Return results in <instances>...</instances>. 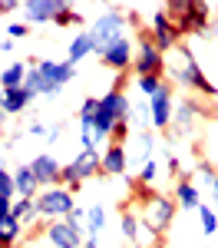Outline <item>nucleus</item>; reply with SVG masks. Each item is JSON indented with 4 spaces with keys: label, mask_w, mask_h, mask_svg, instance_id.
<instances>
[{
    "label": "nucleus",
    "mask_w": 218,
    "mask_h": 248,
    "mask_svg": "<svg viewBox=\"0 0 218 248\" xmlns=\"http://www.w3.org/2000/svg\"><path fill=\"white\" fill-rule=\"evenodd\" d=\"M73 77H76V66H73L70 60H63V63H53V60H40L37 66H30L23 90L33 96V99H37V96H57Z\"/></svg>",
    "instance_id": "f257e3e1"
},
{
    "label": "nucleus",
    "mask_w": 218,
    "mask_h": 248,
    "mask_svg": "<svg viewBox=\"0 0 218 248\" xmlns=\"http://www.w3.org/2000/svg\"><path fill=\"white\" fill-rule=\"evenodd\" d=\"M165 10H169V20H172V27L178 30V37H185V33H208L212 30V3H192V0H172V3H165Z\"/></svg>",
    "instance_id": "f03ea898"
},
{
    "label": "nucleus",
    "mask_w": 218,
    "mask_h": 248,
    "mask_svg": "<svg viewBox=\"0 0 218 248\" xmlns=\"http://www.w3.org/2000/svg\"><path fill=\"white\" fill-rule=\"evenodd\" d=\"M136 202L142 205V215H139V222H145L152 232H162L169 229V222H172V215H175V199H165V195H159L152 192L149 186H136Z\"/></svg>",
    "instance_id": "7ed1b4c3"
},
{
    "label": "nucleus",
    "mask_w": 218,
    "mask_h": 248,
    "mask_svg": "<svg viewBox=\"0 0 218 248\" xmlns=\"http://www.w3.org/2000/svg\"><path fill=\"white\" fill-rule=\"evenodd\" d=\"M175 53L182 57V66H175V70H172V77H175L178 86H189L192 93H202V96H208V99H218L215 83H212V79L202 73V66H198L195 57L189 53V46H182V43H178Z\"/></svg>",
    "instance_id": "20e7f679"
},
{
    "label": "nucleus",
    "mask_w": 218,
    "mask_h": 248,
    "mask_svg": "<svg viewBox=\"0 0 218 248\" xmlns=\"http://www.w3.org/2000/svg\"><path fill=\"white\" fill-rule=\"evenodd\" d=\"M136 77H165V53H159L152 43V30L139 27V43H136V63H132Z\"/></svg>",
    "instance_id": "39448f33"
},
{
    "label": "nucleus",
    "mask_w": 218,
    "mask_h": 248,
    "mask_svg": "<svg viewBox=\"0 0 218 248\" xmlns=\"http://www.w3.org/2000/svg\"><path fill=\"white\" fill-rule=\"evenodd\" d=\"M126 14L119 10V7H109L102 17L93 20V27H89V37H93V43H96V53H102L106 46H113L116 40L126 37Z\"/></svg>",
    "instance_id": "423d86ee"
},
{
    "label": "nucleus",
    "mask_w": 218,
    "mask_h": 248,
    "mask_svg": "<svg viewBox=\"0 0 218 248\" xmlns=\"http://www.w3.org/2000/svg\"><path fill=\"white\" fill-rule=\"evenodd\" d=\"M96 172H102V153H83L76 159H70L66 166H63V175H59V186L70 192H76L86 179H93Z\"/></svg>",
    "instance_id": "0eeeda50"
},
{
    "label": "nucleus",
    "mask_w": 218,
    "mask_h": 248,
    "mask_svg": "<svg viewBox=\"0 0 218 248\" xmlns=\"http://www.w3.org/2000/svg\"><path fill=\"white\" fill-rule=\"evenodd\" d=\"M37 209H40V218L46 222H59V218H70L76 202H73V192L63 189V186H53V189H43L37 195Z\"/></svg>",
    "instance_id": "6e6552de"
},
{
    "label": "nucleus",
    "mask_w": 218,
    "mask_h": 248,
    "mask_svg": "<svg viewBox=\"0 0 218 248\" xmlns=\"http://www.w3.org/2000/svg\"><path fill=\"white\" fill-rule=\"evenodd\" d=\"M149 30H152V43H156L159 53H165V50H175L178 46V30L172 27V20H169V10H165V3H159L156 10H152V23H149Z\"/></svg>",
    "instance_id": "1a4fd4ad"
},
{
    "label": "nucleus",
    "mask_w": 218,
    "mask_h": 248,
    "mask_svg": "<svg viewBox=\"0 0 218 248\" xmlns=\"http://www.w3.org/2000/svg\"><path fill=\"white\" fill-rule=\"evenodd\" d=\"M149 116H152V129H169L172 126V116H175V90H172V83H165L149 99Z\"/></svg>",
    "instance_id": "9d476101"
},
{
    "label": "nucleus",
    "mask_w": 218,
    "mask_h": 248,
    "mask_svg": "<svg viewBox=\"0 0 218 248\" xmlns=\"http://www.w3.org/2000/svg\"><path fill=\"white\" fill-rule=\"evenodd\" d=\"M99 60H102V66H109V70H116L119 77H126V70H132V63H136V46H132L129 37H122L113 46H106L99 53Z\"/></svg>",
    "instance_id": "9b49d317"
},
{
    "label": "nucleus",
    "mask_w": 218,
    "mask_h": 248,
    "mask_svg": "<svg viewBox=\"0 0 218 248\" xmlns=\"http://www.w3.org/2000/svg\"><path fill=\"white\" fill-rule=\"evenodd\" d=\"M83 232L86 229H79V225H73L70 218H59V222H50L46 225V242L53 248H83Z\"/></svg>",
    "instance_id": "f8f14e48"
},
{
    "label": "nucleus",
    "mask_w": 218,
    "mask_h": 248,
    "mask_svg": "<svg viewBox=\"0 0 218 248\" xmlns=\"http://www.w3.org/2000/svg\"><path fill=\"white\" fill-rule=\"evenodd\" d=\"M59 10H63V0H27V3H23V17H27L30 27L57 23Z\"/></svg>",
    "instance_id": "ddd939ff"
},
{
    "label": "nucleus",
    "mask_w": 218,
    "mask_h": 248,
    "mask_svg": "<svg viewBox=\"0 0 218 248\" xmlns=\"http://www.w3.org/2000/svg\"><path fill=\"white\" fill-rule=\"evenodd\" d=\"M30 169H33V175H37L40 189H53V186H59L63 166H59L53 155H37V159L30 162Z\"/></svg>",
    "instance_id": "4468645a"
},
{
    "label": "nucleus",
    "mask_w": 218,
    "mask_h": 248,
    "mask_svg": "<svg viewBox=\"0 0 218 248\" xmlns=\"http://www.w3.org/2000/svg\"><path fill=\"white\" fill-rule=\"evenodd\" d=\"M129 166V155H126V146H119V142H109L106 149H102V172L106 175H122Z\"/></svg>",
    "instance_id": "2eb2a0df"
},
{
    "label": "nucleus",
    "mask_w": 218,
    "mask_h": 248,
    "mask_svg": "<svg viewBox=\"0 0 218 248\" xmlns=\"http://www.w3.org/2000/svg\"><path fill=\"white\" fill-rule=\"evenodd\" d=\"M14 186H17V199H37L40 192H43L40 182H37V175H33V169H30V162H27V166H17Z\"/></svg>",
    "instance_id": "dca6fc26"
},
{
    "label": "nucleus",
    "mask_w": 218,
    "mask_h": 248,
    "mask_svg": "<svg viewBox=\"0 0 218 248\" xmlns=\"http://www.w3.org/2000/svg\"><path fill=\"white\" fill-rule=\"evenodd\" d=\"M175 205L178 209H198V205H202V192H198L195 182L185 179V175H178V182H175Z\"/></svg>",
    "instance_id": "f3484780"
},
{
    "label": "nucleus",
    "mask_w": 218,
    "mask_h": 248,
    "mask_svg": "<svg viewBox=\"0 0 218 248\" xmlns=\"http://www.w3.org/2000/svg\"><path fill=\"white\" fill-rule=\"evenodd\" d=\"M30 99H33V96L27 93L23 86H20V90H3V93H0V106H3L7 116H20L27 106H30Z\"/></svg>",
    "instance_id": "a211bd4d"
},
{
    "label": "nucleus",
    "mask_w": 218,
    "mask_h": 248,
    "mask_svg": "<svg viewBox=\"0 0 218 248\" xmlns=\"http://www.w3.org/2000/svg\"><path fill=\"white\" fill-rule=\"evenodd\" d=\"M198 113H202V106H198L195 99H182V103H175V116H172V119H175V129L178 133H189Z\"/></svg>",
    "instance_id": "6ab92c4d"
},
{
    "label": "nucleus",
    "mask_w": 218,
    "mask_h": 248,
    "mask_svg": "<svg viewBox=\"0 0 218 248\" xmlns=\"http://www.w3.org/2000/svg\"><path fill=\"white\" fill-rule=\"evenodd\" d=\"M27 73H30V66H27L23 60H17V63H10V66L0 73V86H3V90H20V86L27 83Z\"/></svg>",
    "instance_id": "aec40b11"
},
{
    "label": "nucleus",
    "mask_w": 218,
    "mask_h": 248,
    "mask_svg": "<svg viewBox=\"0 0 218 248\" xmlns=\"http://www.w3.org/2000/svg\"><path fill=\"white\" fill-rule=\"evenodd\" d=\"M20 235H23V222L20 218H14V215L0 218V248H14L20 242Z\"/></svg>",
    "instance_id": "412c9836"
},
{
    "label": "nucleus",
    "mask_w": 218,
    "mask_h": 248,
    "mask_svg": "<svg viewBox=\"0 0 218 248\" xmlns=\"http://www.w3.org/2000/svg\"><path fill=\"white\" fill-rule=\"evenodd\" d=\"M89 53H96V43H93V37H89V30L86 33H79V37H73V43H70V63L76 66L79 60H86Z\"/></svg>",
    "instance_id": "4be33fe9"
},
{
    "label": "nucleus",
    "mask_w": 218,
    "mask_h": 248,
    "mask_svg": "<svg viewBox=\"0 0 218 248\" xmlns=\"http://www.w3.org/2000/svg\"><path fill=\"white\" fill-rule=\"evenodd\" d=\"M14 218H20L23 225L37 222L40 209H37V199H14Z\"/></svg>",
    "instance_id": "5701e85b"
},
{
    "label": "nucleus",
    "mask_w": 218,
    "mask_h": 248,
    "mask_svg": "<svg viewBox=\"0 0 218 248\" xmlns=\"http://www.w3.org/2000/svg\"><path fill=\"white\" fill-rule=\"evenodd\" d=\"M102 225H106V209L102 205H89L86 209V235L96 238L99 232H102Z\"/></svg>",
    "instance_id": "b1692460"
},
{
    "label": "nucleus",
    "mask_w": 218,
    "mask_h": 248,
    "mask_svg": "<svg viewBox=\"0 0 218 248\" xmlns=\"http://www.w3.org/2000/svg\"><path fill=\"white\" fill-rule=\"evenodd\" d=\"M198 222H202V235H215L218 232V215H215V209L212 205H198Z\"/></svg>",
    "instance_id": "393cba45"
},
{
    "label": "nucleus",
    "mask_w": 218,
    "mask_h": 248,
    "mask_svg": "<svg viewBox=\"0 0 218 248\" xmlns=\"http://www.w3.org/2000/svg\"><path fill=\"white\" fill-rule=\"evenodd\" d=\"M136 86H139V93L145 96V99H152V96L165 86V79H159V77H136Z\"/></svg>",
    "instance_id": "a878e982"
},
{
    "label": "nucleus",
    "mask_w": 218,
    "mask_h": 248,
    "mask_svg": "<svg viewBox=\"0 0 218 248\" xmlns=\"http://www.w3.org/2000/svg\"><path fill=\"white\" fill-rule=\"evenodd\" d=\"M152 123V116H149V99H139L136 106H132V113H129V126H149Z\"/></svg>",
    "instance_id": "bb28decb"
},
{
    "label": "nucleus",
    "mask_w": 218,
    "mask_h": 248,
    "mask_svg": "<svg viewBox=\"0 0 218 248\" xmlns=\"http://www.w3.org/2000/svg\"><path fill=\"white\" fill-rule=\"evenodd\" d=\"M119 218H122V235H126L129 242H136V232H139V215H132L129 209H122V205H119Z\"/></svg>",
    "instance_id": "cd10ccee"
},
{
    "label": "nucleus",
    "mask_w": 218,
    "mask_h": 248,
    "mask_svg": "<svg viewBox=\"0 0 218 248\" xmlns=\"http://www.w3.org/2000/svg\"><path fill=\"white\" fill-rule=\"evenodd\" d=\"M79 23H83V14H79L76 7L63 3V10L57 14V27H79Z\"/></svg>",
    "instance_id": "c85d7f7f"
},
{
    "label": "nucleus",
    "mask_w": 218,
    "mask_h": 248,
    "mask_svg": "<svg viewBox=\"0 0 218 248\" xmlns=\"http://www.w3.org/2000/svg\"><path fill=\"white\" fill-rule=\"evenodd\" d=\"M0 199H17L14 172H7V169H0Z\"/></svg>",
    "instance_id": "c756f323"
},
{
    "label": "nucleus",
    "mask_w": 218,
    "mask_h": 248,
    "mask_svg": "<svg viewBox=\"0 0 218 248\" xmlns=\"http://www.w3.org/2000/svg\"><path fill=\"white\" fill-rule=\"evenodd\" d=\"M27 133L33 136V139H57L59 129H57V126H43V123H30V129H27Z\"/></svg>",
    "instance_id": "7c9ffc66"
},
{
    "label": "nucleus",
    "mask_w": 218,
    "mask_h": 248,
    "mask_svg": "<svg viewBox=\"0 0 218 248\" xmlns=\"http://www.w3.org/2000/svg\"><path fill=\"white\" fill-rule=\"evenodd\" d=\"M136 182H139V186H152V182H156V162H152V159H145V162H142Z\"/></svg>",
    "instance_id": "2f4dec72"
},
{
    "label": "nucleus",
    "mask_w": 218,
    "mask_h": 248,
    "mask_svg": "<svg viewBox=\"0 0 218 248\" xmlns=\"http://www.w3.org/2000/svg\"><path fill=\"white\" fill-rule=\"evenodd\" d=\"M30 33V23L23 20V23H10L7 27V40H20V37H27Z\"/></svg>",
    "instance_id": "473e14b6"
},
{
    "label": "nucleus",
    "mask_w": 218,
    "mask_h": 248,
    "mask_svg": "<svg viewBox=\"0 0 218 248\" xmlns=\"http://www.w3.org/2000/svg\"><path fill=\"white\" fill-rule=\"evenodd\" d=\"M126 136H129V119H122L116 129L109 133V139H113V142H119V146H126Z\"/></svg>",
    "instance_id": "72a5a7b5"
},
{
    "label": "nucleus",
    "mask_w": 218,
    "mask_h": 248,
    "mask_svg": "<svg viewBox=\"0 0 218 248\" xmlns=\"http://www.w3.org/2000/svg\"><path fill=\"white\" fill-rule=\"evenodd\" d=\"M96 113H99V99L96 96H86L83 106H79V116H96Z\"/></svg>",
    "instance_id": "f704fd0d"
},
{
    "label": "nucleus",
    "mask_w": 218,
    "mask_h": 248,
    "mask_svg": "<svg viewBox=\"0 0 218 248\" xmlns=\"http://www.w3.org/2000/svg\"><path fill=\"white\" fill-rule=\"evenodd\" d=\"M139 142H142V155H149L152 149H156V139H152L149 129H142V133H139Z\"/></svg>",
    "instance_id": "c9c22d12"
},
{
    "label": "nucleus",
    "mask_w": 218,
    "mask_h": 248,
    "mask_svg": "<svg viewBox=\"0 0 218 248\" xmlns=\"http://www.w3.org/2000/svg\"><path fill=\"white\" fill-rule=\"evenodd\" d=\"M198 175H202V182H205V186H212V182H215V175H218V172L212 169L208 162H202V166H198Z\"/></svg>",
    "instance_id": "e433bc0d"
},
{
    "label": "nucleus",
    "mask_w": 218,
    "mask_h": 248,
    "mask_svg": "<svg viewBox=\"0 0 218 248\" xmlns=\"http://www.w3.org/2000/svg\"><path fill=\"white\" fill-rule=\"evenodd\" d=\"M14 215V199H0V218Z\"/></svg>",
    "instance_id": "4c0bfd02"
},
{
    "label": "nucleus",
    "mask_w": 218,
    "mask_h": 248,
    "mask_svg": "<svg viewBox=\"0 0 218 248\" xmlns=\"http://www.w3.org/2000/svg\"><path fill=\"white\" fill-rule=\"evenodd\" d=\"M14 10H17L14 0H0V14H14Z\"/></svg>",
    "instance_id": "58836bf2"
},
{
    "label": "nucleus",
    "mask_w": 218,
    "mask_h": 248,
    "mask_svg": "<svg viewBox=\"0 0 218 248\" xmlns=\"http://www.w3.org/2000/svg\"><path fill=\"white\" fill-rule=\"evenodd\" d=\"M83 248H99V238H86V242H83Z\"/></svg>",
    "instance_id": "ea45409f"
},
{
    "label": "nucleus",
    "mask_w": 218,
    "mask_h": 248,
    "mask_svg": "<svg viewBox=\"0 0 218 248\" xmlns=\"http://www.w3.org/2000/svg\"><path fill=\"white\" fill-rule=\"evenodd\" d=\"M208 189H212V195H215V202H218V175H215V182H212Z\"/></svg>",
    "instance_id": "a19ab883"
},
{
    "label": "nucleus",
    "mask_w": 218,
    "mask_h": 248,
    "mask_svg": "<svg viewBox=\"0 0 218 248\" xmlns=\"http://www.w3.org/2000/svg\"><path fill=\"white\" fill-rule=\"evenodd\" d=\"M212 30L218 33V3H215V20H212Z\"/></svg>",
    "instance_id": "79ce46f5"
},
{
    "label": "nucleus",
    "mask_w": 218,
    "mask_h": 248,
    "mask_svg": "<svg viewBox=\"0 0 218 248\" xmlns=\"http://www.w3.org/2000/svg\"><path fill=\"white\" fill-rule=\"evenodd\" d=\"M3 123H7V113H3V106H0V129H3Z\"/></svg>",
    "instance_id": "37998d69"
},
{
    "label": "nucleus",
    "mask_w": 218,
    "mask_h": 248,
    "mask_svg": "<svg viewBox=\"0 0 218 248\" xmlns=\"http://www.w3.org/2000/svg\"><path fill=\"white\" fill-rule=\"evenodd\" d=\"M215 113H218V99H215Z\"/></svg>",
    "instance_id": "c03bdc74"
},
{
    "label": "nucleus",
    "mask_w": 218,
    "mask_h": 248,
    "mask_svg": "<svg viewBox=\"0 0 218 248\" xmlns=\"http://www.w3.org/2000/svg\"><path fill=\"white\" fill-rule=\"evenodd\" d=\"M14 248H20V245H14Z\"/></svg>",
    "instance_id": "a18cd8bd"
}]
</instances>
